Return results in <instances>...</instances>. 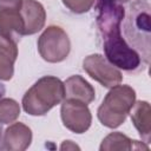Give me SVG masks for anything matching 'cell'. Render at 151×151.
Returning a JSON list of instances; mask_svg holds the SVG:
<instances>
[{
	"label": "cell",
	"instance_id": "obj_8",
	"mask_svg": "<svg viewBox=\"0 0 151 151\" xmlns=\"http://www.w3.org/2000/svg\"><path fill=\"white\" fill-rule=\"evenodd\" d=\"M20 14L25 25V35L38 33L45 25L46 12L44 6L37 0H24Z\"/></svg>",
	"mask_w": 151,
	"mask_h": 151
},
{
	"label": "cell",
	"instance_id": "obj_7",
	"mask_svg": "<svg viewBox=\"0 0 151 151\" xmlns=\"http://www.w3.org/2000/svg\"><path fill=\"white\" fill-rule=\"evenodd\" d=\"M60 116L64 126L78 134L86 132L92 123V114L87 104L76 99H64L61 101Z\"/></svg>",
	"mask_w": 151,
	"mask_h": 151
},
{
	"label": "cell",
	"instance_id": "obj_15",
	"mask_svg": "<svg viewBox=\"0 0 151 151\" xmlns=\"http://www.w3.org/2000/svg\"><path fill=\"white\" fill-rule=\"evenodd\" d=\"M20 116V106L18 101L12 98H4L0 100V124L14 123Z\"/></svg>",
	"mask_w": 151,
	"mask_h": 151
},
{
	"label": "cell",
	"instance_id": "obj_6",
	"mask_svg": "<svg viewBox=\"0 0 151 151\" xmlns=\"http://www.w3.org/2000/svg\"><path fill=\"white\" fill-rule=\"evenodd\" d=\"M83 68L92 79L106 88H111L123 80L120 70L99 53L87 55L83 61Z\"/></svg>",
	"mask_w": 151,
	"mask_h": 151
},
{
	"label": "cell",
	"instance_id": "obj_1",
	"mask_svg": "<svg viewBox=\"0 0 151 151\" xmlns=\"http://www.w3.org/2000/svg\"><path fill=\"white\" fill-rule=\"evenodd\" d=\"M97 28L105 58L119 70L136 71L142 59L139 53L127 45L122 37L120 25L125 17V9L117 0H97Z\"/></svg>",
	"mask_w": 151,
	"mask_h": 151
},
{
	"label": "cell",
	"instance_id": "obj_11",
	"mask_svg": "<svg viewBox=\"0 0 151 151\" xmlns=\"http://www.w3.org/2000/svg\"><path fill=\"white\" fill-rule=\"evenodd\" d=\"M65 99H76L85 104H90L96 98L93 86L81 76H72L64 81Z\"/></svg>",
	"mask_w": 151,
	"mask_h": 151
},
{
	"label": "cell",
	"instance_id": "obj_3",
	"mask_svg": "<svg viewBox=\"0 0 151 151\" xmlns=\"http://www.w3.org/2000/svg\"><path fill=\"white\" fill-rule=\"evenodd\" d=\"M136 101V91L129 85H116L110 88L98 107L97 116L100 123L110 129L120 126Z\"/></svg>",
	"mask_w": 151,
	"mask_h": 151
},
{
	"label": "cell",
	"instance_id": "obj_12",
	"mask_svg": "<svg viewBox=\"0 0 151 151\" xmlns=\"http://www.w3.org/2000/svg\"><path fill=\"white\" fill-rule=\"evenodd\" d=\"M150 104L145 100L134 101L131 107L129 114L131 116V120L139 132V136L145 143H150L151 139V123H150Z\"/></svg>",
	"mask_w": 151,
	"mask_h": 151
},
{
	"label": "cell",
	"instance_id": "obj_16",
	"mask_svg": "<svg viewBox=\"0 0 151 151\" xmlns=\"http://www.w3.org/2000/svg\"><path fill=\"white\" fill-rule=\"evenodd\" d=\"M63 4L73 13L83 14L88 12L96 0H61Z\"/></svg>",
	"mask_w": 151,
	"mask_h": 151
},
{
	"label": "cell",
	"instance_id": "obj_17",
	"mask_svg": "<svg viewBox=\"0 0 151 151\" xmlns=\"http://www.w3.org/2000/svg\"><path fill=\"white\" fill-rule=\"evenodd\" d=\"M24 0H0V11L2 9H15L20 11Z\"/></svg>",
	"mask_w": 151,
	"mask_h": 151
},
{
	"label": "cell",
	"instance_id": "obj_18",
	"mask_svg": "<svg viewBox=\"0 0 151 151\" xmlns=\"http://www.w3.org/2000/svg\"><path fill=\"white\" fill-rule=\"evenodd\" d=\"M60 149L61 150H68V149H79V146H77L76 144H73L72 143V140H65L63 144H61V146H60Z\"/></svg>",
	"mask_w": 151,
	"mask_h": 151
},
{
	"label": "cell",
	"instance_id": "obj_14",
	"mask_svg": "<svg viewBox=\"0 0 151 151\" xmlns=\"http://www.w3.org/2000/svg\"><path fill=\"white\" fill-rule=\"evenodd\" d=\"M136 142L122 132H112L103 139L99 149L100 151H129L134 149Z\"/></svg>",
	"mask_w": 151,
	"mask_h": 151
},
{
	"label": "cell",
	"instance_id": "obj_5",
	"mask_svg": "<svg viewBox=\"0 0 151 151\" xmlns=\"http://www.w3.org/2000/svg\"><path fill=\"white\" fill-rule=\"evenodd\" d=\"M40 57L47 63H60L65 60L71 51V41L67 33L59 26H48L38 39Z\"/></svg>",
	"mask_w": 151,
	"mask_h": 151
},
{
	"label": "cell",
	"instance_id": "obj_2",
	"mask_svg": "<svg viewBox=\"0 0 151 151\" xmlns=\"http://www.w3.org/2000/svg\"><path fill=\"white\" fill-rule=\"evenodd\" d=\"M64 99V83L57 77L45 76L26 91L22 97V107L31 116H44Z\"/></svg>",
	"mask_w": 151,
	"mask_h": 151
},
{
	"label": "cell",
	"instance_id": "obj_4",
	"mask_svg": "<svg viewBox=\"0 0 151 151\" xmlns=\"http://www.w3.org/2000/svg\"><path fill=\"white\" fill-rule=\"evenodd\" d=\"M125 34L131 45L142 52L145 63L150 58V6L147 0H136L130 7L125 21Z\"/></svg>",
	"mask_w": 151,
	"mask_h": 151
},
{
	"label": "cell",
	"instance_id": "obj_9",
	"mask_svg": "<svg viewBox=\"0 0 151 151\" xmlns=\"http://www.w3.org/2000/svg\"><path fill=\"white\" fill-rule=\"evenodd\" d=\"M31 129L22 123H13L5 130L2 149L8 151H24L31 145Z\"/></svg>",
	"mask_w": 151,
	"mask_h": 151
},
{
	"label": "cell",
	"instance_id": "obj_10",
	"mask_svg": "<svg viewBox=\"0 0 151 151\" xmlns=\"http://www.w3.org/2000/svg\"><path fill=\"white\" fill-rule=\"evenodd\" d=\"M22 35H25V25L20 11H0V37L13 42H18Z\"/></svg>",
	"mask_w": 151,
	"mask_h": 151
},
{
	"label": "cell",
	"instance_id": "obj_19",
	"mask_svg": "<svg viewBox=\"0 0 151 151\" xmlns=\"http://www.w3.org/2000/svg\"><path fill=\"white\" fill-rule=\"evenodd\" d=\"M117 1H118V2H127L129 0H117Z\"/></svg>",
	"mask_w": 151,
	"mask_h": 151
},
{
	"label": "cell",
	"instance_id": "obj_13",
	"mask_svg": "<svg viewBox=\"0 0 151 151\" xmlns=\"http://www.w3.org/2000/svg\"><path fill=\"white\" fill-rule=\"evenodd\" d=\"M17 58V42L0 37V80L12 79L14 73V63Z\"/></svg>",
	"mask_w": 151,
	"mask_h": 151
}]
</instances>
